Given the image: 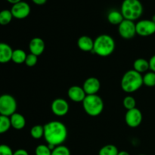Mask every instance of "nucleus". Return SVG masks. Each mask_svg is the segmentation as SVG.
Returning <instances> with one entry per match:
<instances>
[{
    "mask_svg": "<svg viewBox=\"0 0 155 155\" xmlns=\"http://www.w3.org/2000/svg\"><path fill=\"white\" fill-rule=\"evenodd\" d=\"M45 47V42L39 37L33 38L29 43V49L30 53L36 56L41 55L43 53Z\"/></svg>",
    "mask_w": 155,
    "mask_h": 155,
    "instance_id": "4468645a",
    "label": "nucleus"
},
{
    "mask_svg": "<svg viewBox=\"0 0 155 155\" xmlns=\"http://www.w3.org/2000/svg\"><path fill=\"white\" fill-rule=\"evenodd\" d=\"M139 155H146V154H139Z\"/></svg>",
    "mask_w": 155,
    "mask_h": 155,
    "instance_id": "e433bc0d",
    "label": "nucleus"
},
{
    "mask_svg": "<svg viewBox=\"0 0 155 155\" xmlns=\"http://www.w3.org/2000/svg\"><path fill=\"white\" fill-rule=\"evenodd\" d=\"M30 6L27 2L24 1H21L20 2L13 5L11 8L13 18L16 19H24L27 18L30 14Z\"/></svg>",
    "mask_w": 155,
    "mask_h": 155,
    "instance_id": "9d476101",
    "label": "nucleus"
},
{
    "mask_svg": "<svg viewBox=\"0 0 155 155\" xmlns=\"http://www.w3.org/2000/svg\"><path fill=\"white\" fill-rule=\"evenodd\" d=\"M14 151L7 145L2 144L0 145V155H13Z\"/></svg>",
    "mask_w": 155,
    "mask_h": 155,
    "instance_id": "c756f323",
    "label": "nucleus"
},
{
    "mask_svg": "<svg viewBox=\"0 0 155 155\" xmlns=\"http://www.w3.org/2000/svg\"><path fill=\"white\" fill-rule=\"evenodd\" d=\"M27 55V53L24 50L21 49V48H18V49H15L13 51L12 61L14 63L18 64L25 63Z\"/></svg>",
    "mask_w": 155,
    "mask_h": 155,
    "instance_id": "aec40b11",
    "label": "nucleus"
},
{
    "mask_svg": "<svg viewBox=\"0 0 155 155\" xmlns=\"http://www.w3.org/2000/svg\"><path fill=\"white\" fill-rule=\"evenodd\" d=\"M119 150L114 145H106L101 148L98 151V155H117Z\"/></svg>",
    "mask_w": 155,
    "mask_h": 155,
    "instance_id": "412c9836",
    "label": "nucleus"
},
{
    "mask_svg": "<svg viewBox=\"0 0 155 155\" xmlns=\"http://www.w3.org/2000/svg\"><path fill=\"white\" fill-rule=\"evenodd\" d=\"M30 135L35 139H39L44 136V126L35 125L30 130Z\"/></svg>",
    "mask_w": 155,
    "mask_h": 155,
    "instance_id": "393cba45",
    "label": "nucleus"
},
{
    "mask_svg": "<svg viewBox=\"0 0 155 155\" xmlns=\"http://www.w3.org/2000/svg\"><path fill=\"white\" fill-rule=\"evenodd\" d=\"M69 104L64 98H56L51 104V111L58 117L65 116L69 111Z\"/></svg>",
    "mask_w": 155,
    "mask_h": 155,
    "instance_id": "9b49d317",
    "label": "nucleus"
},
{
    "mask_svg": "<svg viewBox=\"0 0 155 155\" xmlns=\"http://www.w3.org/2000/svg\"><path fill=\"white\" fill-rule=\"evenodd\" d=\"M133 70L139 72V74L148 72L149 68V61L145 58H137L133 63Z\"/></svg>",
    "mask_w": 155,
    "mask_h": 155,
    "instance_id": "a211bd4d",
    "label": "nucleus"
},
{
    "mask_svg": "<svg viewBox=\"0 0 155 155\" xmlns=\"http://www.w3.org/2000/svg\"><path fill=\"white\" fill-rule=\"evenodd\" d=\"M44 139L48 145H63L68 138V129L60 121H50L44 125Z\"/></svg>",
    "mask_w": 155,
    "mask_h": 155,
    "instance_id": "f257e3e1",
    "label": "nucleus"
},
{
    "mask_svg": "<svg viewBox=\"0 0 155 155\" xmlns=\"http://www.w3.org/2000/svg\"><path fill=\"white\" fill-rule=\"evenodd\" d=\"M36 155H51V150L46 145H39L35 149Z\"/></svg>",
    "mask_w": 155,
    "mask_h": 155,
    "instance_id": "cd10ccee",
    "label": "nucleus"
},
{
    "mask_svg": "<svg viewBox=\"0 0 155 155\" xmlns=\"http://www.w3.org/2000/svg\"><path fill=\"white\" fill-rule=\"evenodd\" d=\"M11 127L12 126H11L10 117L0 115V134L7 133Z\"/></svg>",
    "mask_w": 155,
    "mask_h": 155,
    "instance_id": "5701e85b",
    "label": "nucleus"
},
{
    "mask_svg": "<svg viewBox=\"0 0 155 155\" xmlns=\"http://www.w3.org/2000/svg\"><path fill=\"white\" fill-rule=\"evenodd\" d=\"M143 85L148 87L155 86V73L153 71H148L143 76Z\"/></svg>",
    "mask_w": 155,
    "mask_h": 155,
    "instance_id": "b1692460",
    "label": "nucleus"
},
{
    "mask_svg": "<svg viewBox=\"0 0 155 155\" xmlns=\"http://www.w3.org/2000/svg\"><path fill=\"white\" fill-rule=\"evenodd\" d=\"M143 85V76L135 70L127 71L123 76L120 86L127 93H133L139 90Z\"/></svg>",
    "mask_w": 155,
    "mask_h": 155,
    "instance_id": "f03ea898",
    "label": "nucleus"
},
{
    "mask_svg": "<svg viewBox=\"0 0 155 155\" xmlns=\"http://www.w3.org/2000/svg\"><path fill=\"white\" fill-rule=\"evenodd\" d=\"M21 1H22V0H7V2H8L10 4H12V5L15 4H16V3L20 2Z\"/></svg>",
    "mask_w": 155,
    "mask_h": 155,
    "instance_id": "72a5a7b5",
    "label": "nucleus"
},
{
    "mask_svg": "<svg viewBox=\"0 0 155 155\" xmlns=\"http://www.w3.org/2000/svg\"><path fill=\"white\" fill-rule=\"evenodd\" d=\"M118 33L120 36L125 39H130L136 34V24L134 21L124 19L118 25Z\"/></svg>",
    "mask_w": 155,
    "mask_h": 155,
    "instance_id": "6e6552de",
    "label": "nucleus"
},
{
    "mask_svg": "<svg viewBox=\"0 0 155 155\" xmlns=\"http://www.w3.org/2000/svg\"><path fill=\"white\" fill-rule=\"evenodd\" d=\"M32 2L37 5H42L47 2V0H32Z\"/></svg>",
    "mask_w": 155,
    "mask_h": 155,
    "instance_id": "473e14b6",
    "label": "nucleus"
},
{
    "mask_svg": "<svg viewBox=\"0 0 155 155\" xmlns=\"http://www.w3.org/2000/svg\"><path fill=\"white\" fill-rule=\"evenodd\" d=\"M13 155H29V154L27 151H26L25 149L20 148V149H18L15 151H14Z\"/></svg>",
    "mask_w": 155,
    "mask_h": 155,
    "instance_id": "2f4dec72",
    "label": "nucleus"
},
{
    "mask_svg": "<svg viewBox=\"0 0 155 155\" xmlns=\"http://www.w3.org/2000/svg\"><path fill=\"white\" fill-rule=\"evenodd\" d=\"M151 21H152L154 23H155V15H153V16H152V18H151Z\"/></svg>",
    "mask_w": 155,
    "mask_h": 155,
    "instance_id": "c9c22d12",
    "label": "nucleus"
},
{
    "mask_svg": "<svg viewBox=\"0 0 155 155\" xmlns=\"http://www.w3.org/2000/svg\"><path fill=\"white\" fill-rule=\"evenodd\" d=\"M37 61H38V56L30 53V54H27V55L25 63L24 64H25L27 67L32 68V67H34L35 65L37 64Z\"/></svg>",
    "mask_w": 155,
    "mask_h": 155,
    "instance_id": "c85d7f7f",
    "label": "nucleus"
},
{
    "mask_svg": "<svg viewBox=\"0 0 155 155\" xmlns=\"http://www.w3.org/2000/svg\"><path fill=\"white\" fill-rule=\"evenodd\" d=\"M68 95L70 99L74 102H83L87 95L83 87L78 86H72L68 89Z\"/></svg>",
    "mask_w": 155,
    "mask_h": 155,
    "instance_id": "ddd939ff",
    "label": "nucleus"
},
{
    "mask_svg": "<svg viewBox=\"0 0 155 155\" xmlns=\"http://www.w3.org/2000/svg\"><path fill=\"white\" fill-rule=\"evenodd\" d=\"M120 12L124 19L134 21L142 16L143 5L139 0H124Z\"/></svg>",
    "mask_w": 155,
    "mask_h": 155,
    "instance_id": "20e7f679",
    "label": "nucleus"
},
{
    "mask_svg": "<svg viewBox=\"0 0 155 155\" xmlns=\"http://www.w3.org/2000/svg\"><path fill=\"white\" fill-rule=\"evenodd\" d=\"M136 34L142 37L152 36L155 33V23L151 20H141L136 24Z\"/></svg>",
    "mask_w": 155,
    "mask_h": 155,
    "instance_id": "0eeeda50",
    "label": "nucleus"
},
{
    "mask_svg": "<svg viewBox=\"0 0 155 155\" xmlns=\"http://www.w3.org/2000/svg\"><path fill=\"white\" fill-rule=\"evenodd\" d=\"M148 61H149L150 71H153V72L155 73V54H154V55L149 59Z\"/></svg>",
    "mask_w": 155,
    "mask_h": 155,
    "instance_id": "7c9ffc66",
    "label": "nucleus"
},
{
    "mask_svg": "<svg viewBox=\"0 0 155 155\" xmlns=\"http://www.w3.org/2000/svg\"><path fill=\"white\" fill-rule=\"evenodd\" d=\"M117 155H130L129 154V152H127V151H119V152H118V154Z\"/></svg>",
    "mask_w": 155,
    "mask_h": 155,
    "instance_id": "f704fd0d",
    "label": "nucleus"
},
{
    "mask_svg": "<svg viewBox=\"0 0 155 155\" xmlns=\"http://www.w3.org/2000/svg\"><path fill=\"white\" fill-rule=\"evenodd\" d=\"M13 51L8 44L0 42V64H5L12 61Z\"/></svg>",
    "mask_w": 155,
    "mask_h": 155,
    "instance_id": "2eb2a0df",
    "label": "nucleus"
},
{
    "mask_svg": "<svg viewBox=\"0 0 155 155\" xmlns=\"http://www.w3.org/2000/svg\"><path fill=\"white\" fill-rule=\"evenodd\" d=\"M13 18L11 10L4 9L0 12V25L5 26L10 24Z\"/></svg>",
    "mask_w": 155,
    "mask_h": 155,
    "instance_id": "4be33fe9",
    "label": "nucleus"
},
{
    "mask_svg": "<svg viewBox=\"0 0 155 155\" xmlns=\"http://www.w3.org/2000/svg\"><path fill=\"white\" fill-rule=\"evenodd\" d=\"M17 101L15 97L9 94L0 95V115L9 117L16 113Z\"/></svg>",
    "mask_w": 155,
    "mask_h": 155,
    "instance_id": "423d86ee",
    "label": "nucleus"
},
{
    "mask_svg": "<svg viewBox=\"0 0 155 155\" xmlns=\"http://www.w3.org/2000/svg\"><path fill=\"white\" fill-rule=\"evenodd\" d=\"M123 104H124V107L127 109V110H131L136 107V99L133 98V96H127L124 98V101H123Z\"/></svg>",
    "mask_w": 155,
    "mask_h": 155,
    "instance_id": "bb28decb",
    "label": "nucleus"
},
{
    "mask_svg": "<svg viewBox=\"0 0 155 155\" xmlns=\"http://www.w3.org/2000/svg\"><path fill=\"white\" fill-rule=\"evenodd\" d=\"M51 155H71V151L67 146L61 145L56 146L51 151Z\"/></svg>",
    "mask_w": 155,
    "mask_h": 155,
    "instance_id": "a878e982",
    "label": "nucleus"
},
{
    "mask_svg": "<svg viewBox=\"0 0 155 155\" xmlns=\"http://www.w3.org/2000/svg\"><path fill=\"white\" fill-rule=\"evenodd\" d=\"M82 87L87 95H97L101 89V83L98 78L91 77L85 80Z\"/></svg>",
    "mask_w": 155,
    "mask_h": 155,
    "instance_id": "f8f14e48",
    "label": "nucleus"
},
{
    "mask_svg": "<svg viewBox=\"0 0 155 155\" xmlns=\"http://www.w3.org/2000/svg\"><path fill=\"white\" fill-rule=\"evenodd\" d=\"M115 40L108 34L99 35L94 40L93 51L98 56L107 57L115 50Z\"/></svg>",
    "mask_w": 155,
    "mask_h": 155,
    "instance_id": "7ed1b4c3",
    "label": "nucleus"
},
{
    "mask_svg": "<svg viewBox=\"0 0 155 155\" xmlns=\"http://www.w3.org/2000/svg\"><path fill=\"white\" fill-rule=\"evenodd\" d=\"M77 45L78 48L83 51H93L94 40L88 36H82L77 40Z\"/></svg>",
    "mask_w": 155,
    "mask_h": 155,
    "instance_id": "dca6fc26",
    "label": "nucleus"
},
{
    "mask_svg": "<svg viewBox=\"0 0 155 155\" xmlns=\"http://www.w3.org/2000/svg\"><path fill=\"white\" fill-rule=\"evenodd\" d=\"M11 126L12 128L17 130L24 129L26 126V119L21 114L15 113L10 117Z\"/></svg>",
    "mask_w": 155,
    "mask_h": 155,
    "instance_id": "f3484780",
    "label": "nucleus"
},
{
    "mask_svg": "<svg viewBox=\"0 0 155 155\" xmlns=\"http://www.w3.org/2000/svg\"><path fill=\"white\" fill-rule=\"evenodd\" d=\"M107 21L113 25H119L124 20V16L120 11L111 10L107 14Z\"/></svg>",
    "mask_w": 155,
    "mask_h": 155,
    "instance_id": "6ab92c4d",
    "label": "nucleus"
},
{
    "mask_svg": "<svg viewBox=\"0 0 155 155\" xmlns=\"http://www.w3.org/2000/svg\"><path fill=\"white\" fill-rule=\"evenodd\" d=\"M143 116L142 113L139 108L131 109L127 110L125 115L126 124L131 128H136L142 124Z\"/></svg>",
    "mask_w": 155,
    "mask_h": 155,
    "instance_id": "1a4fd4ad",
    "label": "nucleus"
},
{
    "mask_svg": "<svg viewBox=\"0 0 155 155\" xmlns=\"http://www.w3.org/2000/svg\"><path fill=\"white\" fill-rule=\"evenodd\" d=\"M82 103L85 112L89 116L97 117L104 110V101L98 95H86Z\"/></svg>",
    "mask_w": 155,
    "mask_h": 155,
    "instance_id": "39448f33",
    "label": "nucleus"
}]
</instances>
